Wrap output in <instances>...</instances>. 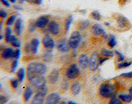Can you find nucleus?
<instances>
[{
    "mask_svg": "<svg viewBox=\"0 0 132 104\" xmlns=\"http://www.w3.org/2000/svg\"><path fill=\"white\" fill-rule=\"evenodd\" d=\"M47 72V66L43 62L32 61L27 66L26 75L28 82L30 83L33 78L37 76L45 75Z\"/></svg>",
    "mask_w": 132,
    "mask_h": 104,
    "instance_id": "1",
    "label": "nucleus"
},
{
    "mask_svg": "<svg viewBox=\"0 0 132 104\" xmlns=\"http://www.w3.org/2000/svg\"><path fill=\"white\" fill-rule=\"evenodd\" d=\"M98 93L102 98H111L116 96L117 93V89L116 86L110 83H103L100 85L98 89Z\"/></svg>",
    "mask_w": 132,
    "mask_h": 104,
    "instance_id": "2",
    "label": "nucleus"
},
{
    "mask_svg": "<svg viewBox=\"0 0 132 104\" xmlns=\"http://www.w3.org/2000/svg\"><path fill=\"white\" fill-rule=\"evenodd\" d=\"M80 74H81V71H80L79 66L76 64H72L69 66L67 69H66L65 76L68 79L73 80V79H76V78L79 77Z\"/></svg>",
    "mask_w": 132,
    "mask_h": 104,
    "instance_id": "3",
    "label": "nucleus"
},
{
    "mask_svg": "<svg viewBox=\"0 0 132 104\" xmlns=\"http://www.w3.org/2000/svg\"><path fill=\"white\" fill-rule=\"evenodd\" d=\"M69 44L70 45V48L75 50L78 47L82 41V35L79 31H74L72 32L69 38Z\"/></svg>",
    "mask_w": 132,
    "mask_h": 104,
    "instance_id": "4",
    "label": "nucleus"
},
{
    "mask_svg": "<svg viewBox=\"0 0 132 104\" xmlns=\"http://www.w3.org/2000/svg\"><path fill=\"white\" fill-rule=\"evenodd\" d=\"M15 49L12 47H4L0 51V60L2 61H7L13 60Z\"/></svg>",
    "mask_w": 132,
    "mask_h": 104,
    "instance_id": "5",
    "label": "nucleus"
},
{
    "mask_svg": "<svg viewBox=\"0 0 132 104\" xmlns=\"http://www.w3.org/2000/svg\"><path fill=\"white\" fill-rule=\"evenodd\" d=\"M46 28L48 32L53 36H58L60 34V31H61L60 24L55 20H51Z\"/></svg>",
    "mask_w": 132,
    "mask_h": 104,
    "instance_id": "6",
    "label": "nucleus"
},
{
    "mask_svg": "<svg viewBox=\"0 0 132 104\" xmlns=\"http://www.w3.org/2000/svg\"><path fill=\"white\" fill-rule=\"evenodd\" d=\"M41 43L43 45V47L45 49H46L49 51H51L55 46V40H54V38L50 34H45L42 37V39H41Z\"/></svg>",
    "mask_w": 132,
    "mask_h": 104,
    "instance_id": "7",
    "label": "nucleus"
},
{
    "mask_svg": "<svg viewBox=\"0 0 132 104\" xmlns=\"http://www.w3.org/2000/svg\"><path fill=\"white\" fill-rule=\"evenodd\" d=\"M30 84L35 89H40V88H42V87L46 85L47 78L44 75H40V76L36 77L35 78H33V79L30 82Z\"/></svg>",
    "mask_w": 132,
    "mask_h": 104,
    "instance_id": "8",
    "label": "nucleus"
},
{
    "mask_svg": "<svg viewBox=\"0 0 132 104\" xmlns=\"http://www.w3.org/2000/svg\"><path fill=\"white\" fill-rule=\"evenodd\" d=\"M61 95L59 93L52 92L48 93L47 96L45 97V104H59L61 102Z\"/></svg>",
    "mask_w": 132,
    "mask_h": 104,
    "instance_id": "9",
    "label": "nucleus"
},
{
    "mask_svg": "<svg viewBox=\"0 0 132 104\" xmlns=\"http://www.w3.org/2000/svg\"><path fill=\"white\" fill-rule=\"evenodd\" d=\"M56 48L58 51L62 53H67L71 50L70 45L69 44V41L65 38H61L60 40H58L56 43Z\"/></svg>",
    "mask_w": 132,
    "mask_h": 104,
    "instance_id": "10",
    "label": "nucleus"
},
{
    "mask_svg": "<svg viewBox=\"0 0 132 104\" xmlns=\"http://www.w3.org/2000/svg\"><path fill=\"white\" fill-rule=\"evenodd\" d=\"M51 18L48 15H43L39 17L38 18L36 19V28L39 29H45L46 28L51 22Z\"/></svg>",
    "mask_w": 132,
    "mask_h": 104,
    "instance_id": "11",
    "label": "nucleus"
},
{
    "mask_svg": "<svg viewBox=\"0 0 132 104\" xmlns=\"http://www.w3.org/2000/svg\"><path fill=\"white\" fill-rule=\"evenodd\" d=\"M99 65V57H98V53L97 52H93L92 55H91L89 58V65L88 68L91 71H96L98 69Z\"/></svg>",
    "mask_w": 132,
    "mask_h": 104,
    "instance_id": "12",
    "label": "nucleus"
},
{
    "mask_svg": "<svg viewBox=\"0 0 132 104\" xmlns=\"http://www.w3.org/2000/svg\"><path fill=\"white\" fill-rule=\"evenodd\" d=\"M91 32H92L93 35L96 36H103L106 39L108 38L106 33L105 32V30L103 29V27L101 26V25L98 23L93 25V27H91Z\"/></svg>",
    "mask_w": 132,
    "mask_h": 104,
    "instance_id": "13",
    "label": "nucleus"
},
{
    "mask_svg": "<svg viewBox=\"0 0 132 104\" xmlns=\"http://www.w3.org/2000/svg\"><path fill=\"white\" fill-rule=\"evenodd\" d=\"M34 93H35V89L33 88L31 85H27L22 94L23 102L25 103H27L30 102L31 100L33 95H34Z\"/></svg>",
    "mask_w": 132,
    "mask_h": 104,
    "instance_id": "14",
    "label": "nucleus"
},
{
    "mask_svg": "<svg viewBox=\"0 0 132 104\" xmlns=\"http://www.w3.org/2000/svg\"><path fill=\"white\" fill-rule=\"evenodd\" d=\"M60 76V73L59 70L56 69H54L48 74V76L46 78L47 82L50 84H52V85L58 83V81H59Z\"/></svg>",
    "mask_w": 132,
    "mask_h": 104,
    "instance_id": "15",
    "label": "nucleus"
},
{
    "mask_svg": "<svg viewBox=\"0 0 132 104\" xmlns=\"http://www.w3.org/2000/svg\"><path fill=\"white\" fill-rule=\"evenodd\" d=\"M78 66L81 69H87L89 65V57L84 53L81 54L78 58Z\"/></svg>",
    "mask_w": 132,
    "mask_h": 104,
    "instance_id": "16",
    "label": "nucleus"
},
{
    "mask_svg": "<svg viewBox=\"0 0 132 104\" xmlns=\"http://www.w3.org/2000/svg\"><path fill=\"white\" fill-rule=\"evenodd\" d=\"M22 20L21 18H18L16 20L15 23L12 26V31H13V34L16 35V36H20L22 35Z\"/></svg>",
    "mask_w": 132,
    "mask_h": 104,
    "instance_id": "17",
    "label": "nucleus"
},
{
    "mask_svg": "<svg viewBox=\"0 0 132 104\" xmlns=\"http://www.w3.org/2000/svg\"><path fill=\"white\" fill-rule=\"evenodd\" d=\"M45 102V97L38 93H35V95L31 98L30 104H44Z\"/></svg>",
    "mask_w": 132,
    "mask_h": 104,
    "instance_id": "18",
    "label": "nucleus"
},
{
    "mask_svg": "<svg viewBox=\"0 0 132 104\" xmlns=\"http://www.w3.org/2000/svg\"><path fill=\"white\" fill-rule=\"evenodd\" d=\"M31 48V54L36 55L38 52V48L40 45V40L38 38H32L30 41Z\"/></svg>",
    "mask_w": 132,
    "mask_h": 104,
    "instance_id": "19",
    "label": "nucleus"
},
{
    "mask_svg": "<svg viewBox=\"0 0 132 104\" xmlns=\"http://www.w3.org/2000/svg\"><path fill=\"white\" fill-rule=\"evenodd\" d=\"M82 89V84L80 82H75L70 86V91L73 95H78L81 92Z\"/></svg>",
    "mask_w": 132,
    "mask_h": 104,
    "instance_id": "20",
    "label": "nucleus"
},
{
    "mask_svg": "<svg viewBox=\"0 0 132 104\" xmlns=\"http://www.w3.org/2000/svg\"><path fill=\"white\" fill-rule=\"evenodd\" d=\"M18 19V13H12L10 16H8L5 20V25L6 27H12L13 26L16 20Z\"/></svg>",
    "mask_w": 132,
    "mask_h": 104,
    "instance_id": "21",
    "label": "nucleus"
},
{
    "mask_svg": "<svg viewBox=\"0 0 132 104\" xmlns=\"http://www.w3.org/2000/svg\"><path fill=\"white\" fill-rule=\"evenodd\" d=\"M9 44H10V45H11L12 48H15V49L21 47V41L18 39V36H16L14 34L12 36Z\"/></svg>",
    "mask_w": 132,
    "mask_h": 104,
    "instance_id": "22",
    "label": "nucleus"
},
{
    "mask_svg": "<svg viewBox=\"0 0 132 104\" xmlns=\"http://www.w3.org/2000/svg\"><path fill=\"white\" fill-rule=\"evenodd\" d=\"M12 29L11 28V27H5V31H4V41L7 44H9L10 42V40H11V37L13 35L12 34Z\"/></svg>",
    "mask_w": 132,
    "mask_h": 104,
    "instance_id": "23",
    "label": "nucleus"
},
{
    "mask_svg": "<svg viewBox=\"0 0 132 104\" xmlns=\"http://www.w3.org/2000/svg\"><path fill=\"white\" fill-rule=\"evenodd\" d=\"M118 98L122 101V102L130 103L132 102V95L130 93H120Z\"/></svg>",
    "mask_w": 132,
    "mask_h": 104,
    "instance_id": "24",
    "label": "nucleus"
},
{
    "mask_svg": "<svg viewBox=\"0 0 132 104\" xmlns=\"http://www.w3.org/2000/svg\"><path fill=\"white\" fill-rule=\"evenodd\" d=\"M16 77L18 78L20 83H22L23 80L25 79V77H26V70H25V69L24 68L18 69L16 73Z\"/></svg>",
    "mask_w": 132,
    "mask_h": 104,
    "instance_id": "25",
    "label": "nucleus"
},
{
    "mask_svg": "<svg viewBox=\"0 0 132 104\" xmlns=\"http://www.w3.org/2000/svg\"><path fill=\"white\" fill-rule=\"evenodd\" d=\"M20 84H21V83H20V81L18 80V78H16V77L11 78L10 81H9V85L11 87V89L13 91H16V89H18Z\"/></svg>",
    "mask_w": 132,
    "mask_h": 104,
    "instance_id": "26",
    "label": "nucleus"
},
{
    "mask_svg": "<svg viewBox=\"0 0 132 104\" xmlns=\"http://www.w3.org/2000/svg\"><path fill=\"white\" fill-rule=\"evenodd\" d=\"M117 23H118V26L119 27H126L127 25H128V19L124 16H119V18L117 19Z\"/></svg>",
    "mask_w": 132,
    "mask_h": 104,
    "instance_id": "27",
    "label": "nucleus"
},
{
    "mask_svg": "<svg viewBox=\"0 0 132 104\" xmlns=\"http://www.w3.org/2000/svg\"><path fill=\"white\" fill-rule=\"evenodd\" d=\"M116 55L115 52L112 51H110V50H107L106 48H103L101 50V55L103 57H106V58H111L113 57Z\"/></svg>",
    "mask_w": 132,
    "mask_h": 104,
    "instance_id": "28",
    "label": "nucleus"
},
{
    "mask_svg": "<svg viewBox=\"0 0 132 104\" xmlns=\"http://www.w3.org/2000/svg\"><path fill=\"white\" fill-rule=\"evenodd\" d=\"M18 66V60H15V59L12 60L9 65V73L10 74L14 73Z\"/></svg>",
    "mask_w": 132,
    "mask_h": 104,
    "instance_id": "29",
    "label": "nucleus"
},
{
    "mask_svg": "<svg viewBox=\"0 0 132 104\" xmlns=\"http://www.w3.org/2000/svg\"><path fill=\"white\" fill-rule=\"evenodd\" d=\"M107 45L110 48H114L117 45V40L113 35H110L107 38Z\"/></svg>",
    "mask_w": 132,
    "mask_h": 104,
    "instance_id": "30",
    "label": "nucleus"
},
{
    "mask_svg": "<svg viewBox=\"0 0 132 104\" xmlns=\"http://www.w3.org/2000/svg\"><path fill=\"white\" fill-rule=\"evenodd\" d=\"M35 92H36V93H38V94L42 95V96H44V97H46L48 93H49V89H48L47 85H45V86L42 87V88H40V89H36Z\"/></svg>",
    "mask_w": 132,
    "mask_h": 104,
    "instance_id": "31",
    "label": "nucleus"
},
{
    "mask_svg": "<svg viewBox=\"0 0 132 104\" xmlns=\"http://www.w3.org/2000/svg\"><path fill=\"white\" fill-rule=\"evenodd\" d=\"M90 21L89 20H84V21H82V22L79 23V26H78V28L80 29L81 31H84L86 30L87 28L89 27L90 26Z\"/></svg>",
    "mask_w": 132,
    "mask_h": 104,
    "instance_id": "32",
    "label": "nucleus"
},
{
    "mask_svg": "<svg viewBox=\"0 0 132 104\" xmlns=\"http://www.w3.org/2000/svg\"><path fill=\"white\" fill-rule=\"evenodd\" d=\"M52 58H53V55L51 54V51H47L43 54L42 55V60L44 62H51L52 60Z\"/></svg>",
    "mask_w": 132,
    "mask_h": 104,
    "instance_id": "33",
    "label": "nucleus"
},
{
    "mask_svg": "<svg viewBox=\"0 0 132 104\" xmlns=\"http://www.w3.org/2000/svg\"><path fill=\"white\" fill-rule=\"evenodd\" d=\"M73 22V17L70 15L65 20V23H64V27H65V31L66 32H68L69 31L70 26H71V23Z\"/></svg>",
    "mask_w": 132,
    "mask_h": 104,
    "instance_id": "34",
    "label": "nucleus"
},
{
    "mask_svg": "<svg viewBox=\"0 0 132 104\" xmlns=\"http://www.w3.org/2000/svg\"><path fill=\"white\" fill-rule=\"evenodd\" d=\"M132 65L131 61H121L117 65V68L118 69H125L127 67H130Z\"/></svg>",
    "mask_w": 132,
    "mask_h": 104,
    "instance_id": "35",
    "label": "nucleus"
},
{
    "mask_svg": "<svg viewBox=\"0 0 132 104\" xmlns=\"http://www.w3.org/2000/svg\"><path fill=\"white\" fill-rule=\"evenodd\" d=\"M36 29V20H31L28 23V31L30 32H34Z\"/></svg>",
    "mask_w": 132,
    "mask_h": 104,
    "instance_id": "36",
    "label": "nucleus"
},
{
    "mask_svg": "<svg viewBox=\"0 0 132 104\" xmlns=\"http://www.w3.org/2000/svg\"><path fill=\"white\" fill-rule=\"evenodd\" d=\"M91 17H92L93 19L96 20V21H99L102 18V16L100 14V12H97V11H93V12H91Z\"/></svg>",
    "mask_w": 132,
    "mask_h": 104,
    "instance_id": "37",
    "label": "nucleus"
},
{
    "mask_svg": "<svg viewBox=\"0 0 132 104\" xmlns=\"http://www.w3.org/2000/svg\"><path fill=\"white\" fill-rule=\"evenodd\" d=\"M108 104H122V101L118 97L114 96L111 98V100L109 101Z\"/></svg>",
    "mask_w": 132,
    "mask_h": 104,
    "instance_id": "38",
    "label": "nucleus"
},
{
    "mask_svg": "<svg viewBox=\"0 0 132 104\" xmlns=\"http://www.w3.org/2000/svg\"><path fill=\"white\" fill-rule=\"evenodd\" d=\"M8 100H9V98L7 95L0 93V104H7Z\"/></svg>",
    "mask_w": 132,
    "mask_h": 104,
    "instance_id": "39",
    "label": "nucleus"
},
{
    "mask_svg": "<svg viewBox=\"0 0 132 104\" xmlns=\"http://www.w3.org/2000/svg\"><path fill=\"white\" fill-rule=\"evenodd\" d=\"M24 51L27 55H29V54H31V44L30 42H27L25 44L24 46Z\"/></svg>",
    "mask_w": 132,
    "mask_h": 104,
    "instance_id": "40",
    "label": "nucleus"
},
{
    "mask_svg": "<svg viewBox=\"0 0 132 104\" xmlns=\"http://www.w3.org/2000/svg\"><path fill=\"white\" fill-rule=\"evenodd\" d=\"M21 57V50L20 48H16L14 51V55H13V59L15 60H19Z\"/></svg>",
    "mask_w": 132,
    "mask_h": 104,
    "instance_id": "41",
    "label": "nucleus"
},
{
    "mask_svg": "<svg viewBox=\"0 0 132 104\" xmlns=\"http://www.w3.org/2000/svg\"><path fill=\"white\" fill-rule=\"evenodd\" d=\"M115 54L117 55V60H118V61H120V62L124 61V60H125V56H124L121 52H119V51H115Z\"/></svg>",
    "mask_w": 132,
    "mask_h": 104,
    "instance_id": "42",
    "label": "nucleus"
},
{
    "mask_svg": "<svg viewBox=\"0 0 132 104\" xmlns=\"http://www.w3.org/2000/svg\"><path fill=\"white\" fill-rule=\"evenodd\" d=\"M8 17V13L4 10V9H2V8H0V18L2 19H4V18H7Z\"/></svg>",
    "mask_w": 132,
    "mask_h": 104,
    "instance_id": "43",
    "label": "nucleus"
},
{
    "mask_svg": "<svg viewBox=\"0 0 132 104\" xmlns=\"http://www.w3.org/2000/svg\"><path fill=\"white\" fill-rule=\"evenodd\" d=\"M0 3H1L3 6L6 7H11V3L8 2V0H0Z\"/></svg>",
    "mask_w": 132,
    "mask_h": 104,
    "instance_id": "44",
    "label": "nucleus"
},
{
    "mask_svg": "<svg viewBox=\"0 0 132 104\" xmlns=\"http://www.w3.org/2000/svg\"><path fill=\"white\" fill-rule=\"evenodd\" d=\"M27 1L30 3L36 4V5H40L42 3V0H27Z\"/></svg>",
    "mask_w": 132,
    "mask_h": 104,
    "instance_id": "45",
    "label": "nucleus"
},
{
    "mask_svg": "<svg viewBox=\"0 0 132 104\" xmlns=\"http://www.w3.org/2000/svg\"><path fill=\"white\" fill-rule=\"evenodd\" d=\"M121 77H124V78H132V72H129V73H125V74H122Z\"/></svg>",
    "mask_w": 132,
    "mask_h": 104,
    "instance_id": "46",
    "label": "nucleus"
},
{
    "mask_svg": "<svg viewBox=\"0 0 132 104\" xmlns=\"http://www.w3.org/2000/svg\"><path fill=\"white\" fill-rule=\"evenodd\" d=\"M107 60H108V58H106V57H103V56L100 57L99 58V65H102Z\"/></svg>",
    "mask_w": 132,
    "mask_h": 104,
    "instance_id": "47",
    "label": "nucleus"
},
{
    "mask_svg": "<svg viewBox=\"0 0 132 104\" xmlns=\"http://www.w3.org/2000/svg\"><path fill=\"white\" fill-rule=\"evenodd\" d=\"M3 19L0 18V33H1L2 29H3Z\"/></svg>",
    "mask_w": 132,
    "mask_h": 104,
    "instance_id": "48",
    "label": "nucleus"
},
{
    "mask_svg": "<svg viewBox=\"0 0 132 104\" xmlns=\"http://www.w3.org/2000/svg\"><path fill=\"white\" fill-rule=\"evenodd\" d=\"M16 1H18V0H8V2L10 3H16Z\"/></svg>",
    "mask_w": 132,
    "mask_h": 104,
    "instance_id": "49",
    "label": "nucleus"
},
{
    "mask_svg": "<svg viewBox=\"0 0 132 104\" xmlns=\"http://www.w3.org/2000/svg\"><path fill=\"white\" fill-rule=\"evenodd\" d=\"M3 38H4V35H3V34H1V33H0V41H2Z\"/></svg>",
    "mask_w": 132,
    "mask_h": 104,
    "instance_id": "50",
    "label": "nucleus"
},
{
    "mask_svg": "<svg viewBox=\"0 0 132 104\" xmlns=\"http://www.w3.org/2000/svg\"><path fill=\"white\" fill-rule=\"evenodd\" d=\"M67 104H78V103H77V102H73V101H69Z\"/></svg>",
    "mask_w": 132,
    "mask_h": 104,
    "instance_id": "51",
    "label": "nucleus"
},
{
    "mask_svg": "<svg viewBox=\"0 0 132 104\" xmlns=\"http://www.w3.org/2000/svg\"><path fill=\"white\" fill-rule=\"evenodd\" d=\"M129 93H130V94L132 95V86L129 89Z\"/></svg>",
    "mask_w": 132,
    "mask_h": 104,
    "instance_id": "52",
    "label": "nucleus"
},
{
    "mask_svg": "<svg viewBox=\"0 0 132 104\" xmlns=\"http://www.w3.org/2000/svg\"><path fill=\"white\" fill-rule=\"evenodd\" d=\"M3 86H2V84H1V83H0V93H1V91H3Z\"/></svg>",
    "mask_w": 132,
    "mask_h": 104,
    "instance_id": "53",
    "label": "nucleus"
},
{
    "mask_svg": "<svg viewBox=\"0 0 132 104\" xmlns=\"http://www.w3.org/2000/svg\"><path fill=\"white\" fill-rule=\"evenodd\" d=\"M8 104H16V102H10V103H8Z\"/></svg>",
    "mask_w": 132,
    "mask_h": 104,
    "instance_id": "54",
    "label": "nucleus"
},
{
    "mask_svg": "<svg viewBox=\"0 0 132 104\" xmlns=\"http://www.w3.org/2000/svg\"><path fill=\"white\" fill-rule=\"evenodd\" d=\"M0 49H1V48H0Z\"/></svg>",
    "mask_w": 132,
    "mask_h": 104,
    "instance_id": "55",
    "label": "nucleus"
}]
</instances>
